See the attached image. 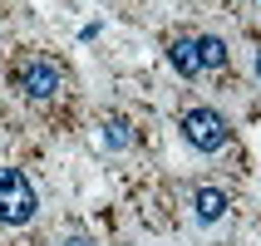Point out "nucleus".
I'll list each match as a JSON object with an SVG mask.
<instances>
[{
  "instance_id": "f03ea898",
  "label": "nucleus",
  "mask_w": 261,
  "mask_h": 246,
  "mask_svg": "<svg viewBox=\"0 0 261 246\" xmlns=\"http://www.w3.org/2000/svg\"><path fill=\"white\" fill-rule=\"evenodd\" d=\"M177 128H182V138H188L197 153H222V148H227V138H232L227 118H222L217 108H207V103H197V108H182Z\"/></svg>"
},
{
  "instance_id": "7ed1b4c3",
  "label": "nucleus",
  "mask_w": 261,
  "mask_h": 246,
  "mask_svg": "<svg viewBox=\"0 0 261 246\" xmlns=\"http://www.w3.org/2000/svg\"><path fill=\"white\" fill-rule=\"evenodd\" d=\"M15 84H20V94L35 103L55 99L59 89H64V74H59V64H49V59H25L20 69H15Z\"/></svg>"
},
{
  "instance_id": "20e7f679",
  "label": "nucleus",
  "mask_w": 261,
  "mask_h": 246,
  "mask_svg": "<svg viewBox=\"0 0 261 246\" xmlns=\"http://www.w3.org/2000/svg\"><path fill=\"white\" fill-rule=\"evenodd\" d=\"M192 212H197V222L217 227V222L232 212V202H227V192H222V187H197V192H192Z\"/></svg>"
},
{
  "instance_id": "6e6552de",
  "label": "nucleus",
  "mask_w": 261,
  "mask_h": 246,
  "mask_svg": "<svg viewBox=\"0 0 261 246\" xmlns=\"http://www.w3.org/2000/svg\"><path fill=\"white\" fill-rule=\"evenodd\" d=\"M64 246H99V241H94V236H84V232H79V236H69V241H64Z\"/></svg>"
},
{
  "instance_id": "1a4fd4ad",
  "label": "nucleus",
  "mask_w": 261,
  "mask_h": 246,
  "mask_svg": "<svg viewBox=\"0 0 261 246\" xmlns=\"http://www.w3.org/2000/svg\"><path fill=\"white\" fill-rule=\"evenodd\" d=\"M251 69H256V79H261V49H256V59H251Z\"/></svg>"
},
{
  "instance_id": "423d86ee",
  "label": "nucleus",
  "mask_w": 261,
  "mask_h": 246,
  "mask_svg": "<svg viewBox=\"0 0 261 246\" xmlns=\"http://www.w3.org/2000/svg\"><path fill=\"white\" fill-rule=\"evenodd\" d=\"M168 64H173L182 79H197L202 64H197V40H173L168 44Z\"/></svg>"
},
{
  "instance_id": "39448f33",
  "label": "nucleus",
  "mask_w": 261,
  "mask_h": 246,
  "mask_svg": "<svg viewBox=\"0 0 261 246\" xmlns=\"http://www.w3.org/2000/svg\"><path fill=\"white\" fill-rule=\"evenodd\" d=\"M99 138H103V148H109V153H128L133 143H138V133H133V123L123 114H109L99 123Z\"/></svg>"
},
{
  "instance_id": "0eeeda50",
  "label": "nucleus",
  "mask_w": 261,
  "mask_h": 246,
  "mask_svg": "<svg viewBox=\"0 0 261 246\" xmlns=\"http://www.w3.org/2000/svg\"><path fill=\"white\" fill-rule=\"evenodd\" d=\"M197 64H202V74H222L232 64V54H227V44H222L217 35H202V40H197Z\"/></svg>"
},
{
  "instance_id": "f257e3e1",
  "label": "nucleus",
  "mask_w": 261,
  "mask_h": 246,
  "mask_svg": "<svg viewBox=\"0 0 261 246\" xmlns=\"http://www.w3.org/2000/svg\"><path fill=\"white\" fill-rule=\"evenodd\" d=\"M40 212V192L20 168H0V227H25Z\"/></svg>"
}]
</instances>
